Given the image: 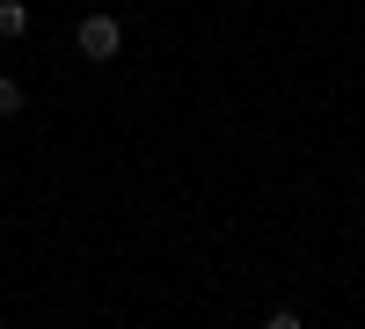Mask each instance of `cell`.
<instances>
[{
	"instance_id": "cell-1",
	"label": "cell",
	"mask_w": 365,
	"mask_h": 329,
	"mask_svg": "<svg viewBox=\"0 0 365 329\" xmlns=\"http://www.w3.org/2000/svg\"><path fill=\"white\" fill-rule=\"evenodd\" d=\"M73 51L96 59V66H103V59H117V51H125V22H117V15H88V22L73 29Z\"/></svg>"
},
{
	"instance_id": "cell-2",
	"label": "cell",
	"mask_w": 365,
	"mask_h": 329,
	"mask_svg": "<svg viewBox=\"0 0 365 329\" xmlns=\"http://www.w3.org/2000/svg\"><path fill=\"white\" fill-rule=\"evenodd\" d=\"M0 37H29V8L22 0H0Z\"/></svg>"
},
{
	"instance_id": "cell-3",
	"label": "cell",
	"mask_w": 365,
	"mask_h": 329,
	"mask_svg": "<svg viewBox=\"0 0 365 329\" xmlns=\"http://www.w3.org/2000/svg\"><path fill=\"white\" fill-rule=\"evenodd\" d=\"M15 110H22V88H15L8 74H0V117H15Z\"/></svg>"
}]
</instances>
